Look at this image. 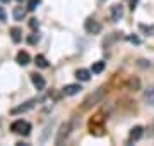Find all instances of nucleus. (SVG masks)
<instances>
[{
    "label": "nucleus",
    "instance_id": "1",
    "mask_svg": "<svg viewBox=\"0 0 154 146\" xmlns=\"http://www.w3.org/2000/svg\"><path fill=\"white\" fill-rule=\"evenodd\" d=\"M105 93H106V86H101V88H98V90L94 91V93H91V95H89L88 98L82 101V105H81V110H82V112H86V110H89L91 107H94L96 103H99V101L103 100Z\"/></svg>",
    "mask_w": 154,
    "mask_h": 146
},
{
    "label": "nucleus",
    "instance_id": "2",
    "mask_svg": "<svg viewBox=\"0 0 154 146\" xmlns=\"http://www.w3.org/2000/svg\"><path fill=\"white\" fill-rule=\"evenodd\" d=\"M11 131L16 132V134L28 136L29 132H31V124L26 122V120H22V119H19V120H16V122L11 124Z\"/></svg>",
    "mask_w": 154,
    "mask_h": 146
},
{
    "label": "nucleus",
    "instance_id": "3",
    "mask_svg": "<svg viewBox=\"0 0 154 146\" xmlns=\"http://www.w3.org/2000/svg\"><path fill=\"white\" fill-rule=\"evenodd\" d=\"M70 131H72V120L62 124V125H60V131H58V134H57V139H55L57 144H62V143H63L67 138H69Z\"/></svg>",
    "mask_w": 154,
    "mask_h": 146
},
{
    "label": "nucleus",
    "instance_id": "4",
    "mask_svg": "<svg viewBox=\"0 0 154 146\" xmlns=\"http://www.w3.org/2000/svg\"><path fill=\"white\" fill-rule=\"evenodd\" d=\"M84 28H86V31H88L89 34H99V33H101V24H99L96 19H93V17L86 19Z\"/></svg>",
    "mask_w": 154,
    "mask_h": 146
},
{
    "label": "nucleus",
    "instance_id": "5",
    "mask_svg": "<svg viewBox=\"0 0 154 146\" xmlns=\"http://www.w3.org/2000/svg\"><path fill=\"white\" fill-rule=\"evenodd\" d=\"M110 16H111V21L113 23H118L122 17H123V7L120 4H113L110 7Z\"/></svg>",
    "mask_w": 154,
    "mask_h": 146
},
{
    "label": "nucleus",
    "instance_id": "6",
    "mask_svg": "<svg viewBox=\"0 0 154 146\" xmlns=\"http://www.w3.org/2000/svg\"><path fill=\"white\" fill-rule=\"evenodd\" d=\"M36 101H38V100H29V101H26V103H22V105H19V107L12 108L11 113H12V115H17V113L28 112V110H31V108L34 107V103H36Z\"/></svg>",
    "mask_w": 154,
    "mask_h": 146
},
{
    "label": "nucleus",
    "instance_id": "7",
    "mask_svg": "<svg viewBox=\"0 0 154 146\" xmlns=\"http://www.w3.org/2000/svg\"><path fill=\"white\" fill-rule=\"evenodd\" d=\"M31 81H33L34 88H36L38 91L45 90V86H46V81H45L43 76H39L38 72H33V74H31Z\"/></svg>",
    "mask_w": 154,
    "mask_h": 146
},
{
    "label": "nucleus",
    "instance_id": "8",
    "mask_svg": "<svg viewBox=\"0 0 154 146\" xmlns=\"http://www.w3.org/2000/svg\"><path fill=\"white\" fill-rule=\"evenodd\" d=\"M142 134H144L142 125H135V127H132V129H130V134H128V141H130V143H134V141H139L140 138H142Z\"/></svg>",
    "mask_w": 154,
    "mask_h": 146
},
{
    "label": "nucleus",
    "instance_id": "9",
    "mask_svg": "<svg viewBox=\"0 0 154 146\" xmlns=\"http://www.w3.org/2000/svg\"><path fill=\"white\" fill-rule=\"evenodd\" d=\"M82 90L81 88V84H67V86H63V95L65 96H74V95H77L79 91Z\"/></svg>",
    "mask_w": 154,
    "mask_h": 146
},
{
    "label": "nucleus",
    "instance_id": "10",
    "mask_svg": "<svg viewBox=\"0 0 154 146\" xmlns=\"http://www.w3.org/2000/svg\"><path fill=\"white\" fill-rule=\"evenodd\" d=\"M29 60H31V57H29L28 52H24V50L19 52V53H17V57H16V62L19 64V65H28Z\"/></svg>",
    "mask_w": 154,
    "mask_h": 146
},
{
    "label": "nucleus",
    "instance_id": "11",
    "mask_svg": "<svg viewBox=\"0 0 154 146\" xmlns=\"http://www.w3.org/2000/svg\"><path fill=\"white\" fill-rule=\"evenodd\" d=\"M26 11H28V7L24 9V7L17 5V7H14L12 16H14V19H16V21H22V19H24V16H26Z\"/></svg>",
    "mask_w": 154,
    "mask_h": 146
},
{
    "label": "nucleus",
    "instance_id": "12",
    "mask_svg": "<svg viewBox=\"0 0 154 146\" xmlns=\"http://www.w3.org/2000/svg\"><path fill=\"white\" fill-rule=\"evenodd\" d=\"M75 78L79 79V81H89L91 79V71H88V69H77V72H75Z\"/></svg>",
    "mask_w": 154,
    "mask_h": 146
},
{
    "label": "nucleus",
    "instance_id": "13",
    "mask_svg": "<svg viewBox=\"0 0 154 146\" xmlns=\"http://www.w3.org/2000/svg\"><path fill=\"white\" fill-rule=\"evenodd\" d=\"M11 36H12V41L14 43H21L22 40V29L21 28H11Z\"/></svg>",
    "mask_w": 154,
    "mask_h": 146
},
{
    "label": "nucleus",
    "instance_id": "14",
    "mask_svg": "<svg viewBox=\"0 0 154 146\" xmlns=\"http://www.w3.org/2000/svg\"><path fill=\"white\" fill-rule=\"evenodd\" d=\"M144 100L147 101L151 107H154V88H152V86L144 91Z\"/></svg>",
    "mask_w": 154,
    "mask_h": 146
},
{
    "label": "nucleus",
    "instance_id": "15",
    "mask_svg": "<svg viewBox=\"0 0 154 146\" xmlns=\"http://www.w3.org/2000/svg\"><path fill=\"white\" fill-rule=\"evenodd\" d=\"M127 88H128V90H132V91L140 90V81H139L137 78H130V79H128V83H127Z\"/></svg>",
    "mask_w": 154,
    "mask_h": 146
},
{
    "label": "nucleus",
    "instance_id": "16",
    "mask_svg": "<svg viewBox=\"0 0 154 146\" xmlns=\"http://www.w3.org/2000/svg\"><path fill=\"white\" fill-rule=\"evenodd\" d=\"M34 64H36V67H39V69H46L48 67V60H46L43 55H36L34 57Z\"/></svg>",
    "mask_w": 154,
    "mask_h": 146
},
{
    "label": "nucleus",
    "instance_id": "17",
    "mask_svg": "<svg viewBox=\"0 0 154 146\" xmlns=\"http://www.w3.org/2000/svg\"><path fill=\"white\" fill-rule=\"evenodd\" d=\"M105 67H106V62L98 60V62H94V64H93L91 71H93L94 74H99V72H103V71H105Z\"/></svg>",
    "mask_w": 154,
    "mask_h": 146
},
{
    "label": "nucleus",
    "instance_id": "18",
    "mask_svg": "<svg viewBox=\"0 0 154 146\" xmlns=\"http://www.w3.org/2000/svg\"><path fill=\"white\" fill-rule=\"evenodd\" d=\"M39 4H41V0H28V5H26V7H28V11L33 12V11H36V9H38Z\"/></svg>",
    "mask_w": 154,
    "mask_h": 146
},
{
    "label": "nucleus",
    "instance_id": "19",
    "mask_svg": "<svg viewBox=\"0 0 154 146\" xmlns=\"http://www.w3.org/2000/svg\"><path fill=\"white\" fill-rule=\"evenodd\" d=\"M139 28H140V31H144V33L149 34V36H152V34H154V26H146V24H139Z\"/></svg>",
    "mask_w": 154,
    "mask_h": 146
},
{
    "label": "nucleus",
    "instance_id": "20",
    "mask_svg": "<svg viewBox=\"0 0 154 146\" xmlns=\"http://www.w3.org/2000/svg\"><path fill=\"white\" fill-rule=\"evenodd\" d=\"M38 41H39V34L38 33H33V34H29L28 36V43L29 45H36Z\"/></svg>",
    "mask_w": 154,
    "mask_h": 146
},
{
    "label": "nucleus",
    "instance_id": "21",
    "mask_svg": "<svg viewBox=\"0 0 154 146\" xmlns=\"http://www.w3.org/2000/svg\"><path fill=\"white\" fill-rule=\"evenodd\" d=\"M29 28L33 29V31H38L39 23H38V19H36V17H33V19H29Z\"/></svg>",
    "mask_w": 154,
    "mask_h": 146
},
{
    "label": "nucleus",
    "instance_id": "22",
    "mask_svg": "<svg viewBox=\"0 0 154 146\" xmlns=\"http://www.w3.org/2000/svg\"><path fill=\"white\" fill-rule=\"evenodd\" d=\"M0 21H2V23L7 21V14H5V11H4V7H0Z\"/></svg>",
    "mask_w": 154,
    "mask_h": 146
},
{
    "label": "nucleus",
    "instance_id": "23",
    "mask_svg": "<svg viewBox=\"0 0 154 146\" xmlns=\"http://www.w3.org/2000/svg\"><path fill=\"white\" fill-rule=\"evenodd\" d=\"M151 64H149V60H144V59H140L139 60V67H149Z\"/></svg>",
    "mask_w": 154,
    "mask_h": 146
},
{
    "label": "nucleus",
    "instance_id": "24",
    "mask_svg": "<svg viewBox=\"0 0 154 146\" xmlns=\"http://www.w3.org/2000/svg\"><path fill=\"white\" fill-rule=\"evenodd\" d=\"M128 41H130V43H135V45L140 43V40H139L137 36H128Z\"/></svg>",
    "mask_w": 154,
    "mask_h": 146
},
{
    "label": "nucleus",
    "instance_id": "25",
    "mask_svg": "<svg viewBox=\"0 0 154 146\" xmlns=\"http://www.w3.org/2000/svg\"><path fill=\"white\" fill-rule=\"evenodd\" d=\"M137 2H139V0H130V9H132V11L135 9V5H137Z\"/></svg>",
    "mask_w": 154,
    "mask_h": 146
},
{
    "label": "nucleus",
    "instance_id": "26",
    "mask_svg": "<svg viewBox=\"0 0 154 146\" xmlns=\"http://www.w3.org/2000/svg\"><path fill=\"white\" fill-rule=\"evenodd\" d=\"M0 2H2V4H7V2H11V0H0Z\"/></svg>",
    "mask_w": 154,
    "mask_h": 146
},
{
    "label": "nucleus",
    "instance_id": "27",
    "mask_svg": "<svg viewBox=\"0 0 154 146\" xmlns=\"http://www.w3.org/2000/svg\"><path fill=\"white\" fill-rule=\"evenodd\" d=\"M17 2H19V4H22V2H24V0H17Z\"/></svg>",
    "mask_w": 154,
    "mask_h": 146
}]
</instances>
